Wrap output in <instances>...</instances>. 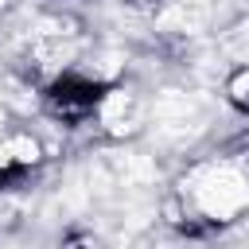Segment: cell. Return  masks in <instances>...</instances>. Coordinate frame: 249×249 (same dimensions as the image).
Instances as JSON below:
<instances>
[{"label": "cell", "instance_id": "obj_1", "mask_svg": "<svg viewBox=\"0 0 249 249\" xmlns=\"http://www.w3.org/2000/svg\"><path fill=\"white\" fill-rule=\"evenodd\" d=\"M101 109V93L93 82L78 78V74H62L51 89H47V113L54 121H66V124H78L86 121L89 113Z\"/></svg>", "mask_w": 249, "mask_h": 249}, {"label": "cell", "instance_id": "obj_2", "mask_svg": "<svg viewBox=\"0 0 249 249\" xmlns=\"http://www.w3.org/2000/svg\"><path fill=\"white\" fill-rule=\"evenodd\" d=\"M4 148H8V156H12L16 167H27V163L39 160V140H31V136H23V132L4 136Z\"/></svg>", "mask_w": 249, "mask_h": 249}, {"label": "cell", "instance_id": "obj_3", "mask_svg": "<svg viewBox=\"0 0 249 249\" xmlns=\"http://www.w3.org/2000/svg\"><path fill=\"white\" fill-rule=\"evenodd\" d=\"M226 97H230L233 109L249 113V66H241V70L230 74V82H226Z\"/></svg>", "mask_w": 249, "mask_h": 249}, {"label": "cell", "instance_id": "obj_4", "mask_svg": "<svg viewBox=\"0 0 249 249\" xmlns=\"http://www.w3.org/2000/svg\"><path fill=\"white\" fill-rule=\"evenodd\" d=\"M128 4H152V0H128Z\"/></svg>", "mask_w": 249, "mask_h": 249}, {"label": "cell", "instance_id": "obj_5", "mask_svg": "<svg viewBox=\"0 0 249 249\" xmlns=\"http://www.w3.org/2000/svg\"><path fill=\"white\" fill-rule=\"evenodd\" d=\"M0 4H4V0H0Z\"/></svg>", "mask_w": 249, "mask_h": 249}]
</instances>
